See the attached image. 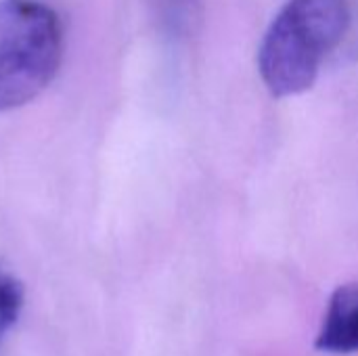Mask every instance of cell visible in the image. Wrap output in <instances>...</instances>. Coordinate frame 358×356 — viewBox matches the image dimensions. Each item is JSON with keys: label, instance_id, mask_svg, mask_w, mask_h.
<instances>
[{"label": "cell", "instance_id": "3957f363", "mask_svg": "<svg viewBox=\"0 0 358 356\" xmlns=\"http://www.w3.org/2000/svg\"><path fill=\"white\" fill-rule=\"evenodd\" d=\"M315 346L329 355L358 353V283L334 292Z\"/></svg>", "mask_w": 358, "mask_h": 356}, {"label": "cell", "instance_id": "7a4b0ae2", "mask_svg": "<svg viewBox=\"0 0 358 356\" xmlns=\"http://www.w3.org/2000/svg\"><path fill=\"white\" fill-rule=\"evenodd\" d=\"M63 59L59 15L38 0H0V113L31 103Z\"/></svg>", "mask_w": 358, "mask_h": 356}, {"label": "cell", "instance_id": "5b68a950", "mask_svg": "<svg viewBox=\"0 0 358 356\" xmlns=\"http://www.w3.org/2000/svg\"><path fill=\"white\" fill-rule=\"evenodd\" d=\"M168 6H170L174 13H185V10H187V6H189V0H170V2H168Z\"/></svg>", "mask_w": 358, "mask_h": 356}, {"label": "cell", "instance_id": "277c9868", "mask_svg": "<svg viewBox=\"0 0 358 356\" xmlns=\"http://www.w3.org/2000/svg\"><path fill=\"white\" fill-rule=\"evenodd\" d=\"M23 308V287L17 279L0 275V340L17 323Z\"/></svg>", "mask_w": 358, "mask_h": 356}, {"label": "cell", "instance_id": "6da1fadb", "mask_svg": "<svg viewBox=\"0 0 358 356\" xmlns=\"http://www.w3.org/2000/svg\"><path fill=\"white\" fill-rule=\"evenodd\" d=\"M348 25V0H287L258 48V69L271 94L285 99L306 92Z\"/></svg>", "mask_w": 358, "mask_h": 356}]
</instances>
